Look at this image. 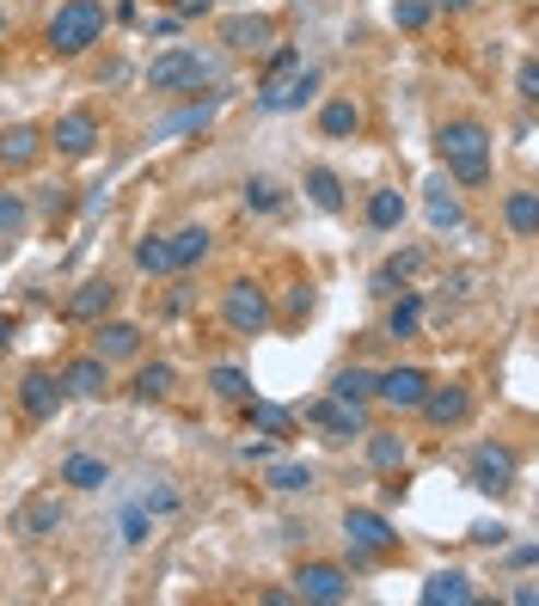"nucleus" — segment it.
I'll return each mask as SVG.
<instances>
[{
    "instance_id": "nucleus-2",
    "label": "nucleus",
    "mask_w": 539,
    "mask_h": 606,
    "mask_svg": "<svg viewBox=\"0 0 539 606\" xmlns=\"http://www.w3.org/2000/svg\"><path fill=\"white\" fill-rule=\"evenodd\" d=\"M110 32V13H105V0H62L56 13H49L44 25V44L56 62H80L93 44H105Z\"/></svg>"
},
{
    "instance_id": "nucleus-50",
    "label": "nucleus",
    "mask_w": 539,
    "mask_h": 606,
    "mask_svg": "<svg viewBox=\"0 0 539 606\" xmlns=\"http://www.w3.org/2000/svg\"><path fill=\"white\" fill-rule=\"evenodd\" d=\"M447 13H466V7H478V0H442Z\"/></svg>"
},
{
    "instance_id": "nucleus-27",
    "label": "nucleus",
    "mask_w": 539,
    "mask_h": 606,
    "mask_svg": "<svg viewBox=\"0 0 539 606\" xmlns=\"http://www.w3.org/2000/svg\"><path fill=\"white\" fill-rule=\"evenodd\" d=\"M62 484L93 497V490H105V484H110V466H105V460H93V453H68V460H62Z\"/></svg>"
},
{
    "instance_id": "nucleus-49",
    "label": "nucleus",
    "mask_w": 539,
    "mask_h": 606,
    "mask_svg": "<svg viewBox=\"0 0 539 606\" xmlns=\"http://www.w3.org/2000/svg\"><path fill=\"white\" fill-rule=\"evenodd\" d=\"M7 343H13V319H0V349H7Z\"/></svg>"
},
{
    "instance_id": "nucleus-18",
    "label": "nucleus",
    "mask_w": 539,
    "mask_h": 606,
    "mask_svg": "<svg viewBox=\"0 0 539 606\" xmlns=\"http://www.w3.org/2000/svg\"><path fill=\"white\" fill-rule=\"evenodd\" d=\"M62 387H68V399H105L110 392V361L105 356H74L62 368Z\"/></svg>"
},
{
    "instance_id": "nucleus-36",
    "label": "nucleus",
    "mask_w": 539,
    "mask_h": 606,
    "mask_svg": "<svg viewBox=\"0 0 539 606\" xmlns=\"http://www.w3.org/2000/svg\"><path fill=\"white\" fill-rule=\"evenodd\" d=\"M215 105H221V93H215V98H202V105H190V110H178V117H172V123H160L154 135L166 141V135H185V129H202L209 117H215Z\"/></svg>"
},
{
    "instance_id": "nucleus-16",
    "label": "nucleus",
    "mask_w": 539,
    "mask_h": 606,
    "mask_svg": "<svg viewBox=\"0 0 539 606\" xmlns=\"http://www.w3.org/2000/svg\"><path fill=\"white\" fill-rule=\"evenodd\" d=\"M313 93H319V74H313V68H294V74L282 80V86H263V93H258V110L282 117V110H301Z\"/></svg>"
},
{
    "instance_id": "nucleus-11",
    "label": "nucleus",
    "mask_w": 539,
    "mask_h": 606,
    "mask_svg": "<svg viewBox=\"0 0 539 606\" xmlns=\"http://www.w3.org/2000/svg\"><path fill=\"white\" fill-rule=\"evenodd\" d=\"M221 44L233 56H263V49L277 44V19L270 13H227L221 19Z\"/></svg>"
},
{
    "instance_id": "nucleus-46",
    "label": "nucleus",
    "mask_w": 539,
    "mask_h": 606,
    "mask_svg": "<svg viewBox=\"0 0 539 606\" xmlns=\"http://www.w3.org/2000/svg\"><path fill=\"white\" fill-rule=\"evenodd\" d=\"M472 539H478V545H503V539H508V527H503V521H478Z\"/></svg>"
},
{
    "instance_id": "nucleus-31",
    "label": "nucleus",
    "mask_w": 539,
    "mask_h": 606,
    "mask_svg": "<svg viewBox=\"0 0 539 606\" xmlns=\"http://www.w3.org/2000/svg\"><path fill=\"white\" fill-rule=\"evenodd\" d=\"M417 270H423V251H417V246H405V251H392V258H386V264H380V276H374V288H380V295H392V288H399V282H411Z\"/></svg>"
},
{
    "instance_id": "nucleus-15",
    "label": "nucleus",
    "mask_w": 539,
    "mask_h": 606,
    "mask_svg": "<svg viewBox=\"0 0 539 606\" xmlns=\"http://www.w3.org/2000/svg\"><path fill=\"white\" fill-rule=\"evenodd\" d=\"M49 141H56V154L62 159H86L98 147V117L93 110H62L56 129H49Z\"/></svg>"
},
{
    "instance_id": "nucleus-44",
    "label": "nucleus",
    "mask_w": 539,
    "mask_h": 606,
    "mask_svg": "<svg viewBox=\"0 0 539 606\" xmlns=\"http://www.w3.org/2000/svg\"><path fill=\"white\" fill-rule=\"evenodd\" d=\"M141 509H148V514H172V509H178V490H148Z\"/></svg>"
},
{
    "instance_id": "nucleus-38",
    "label": "nucleus",
    "mask_w": 539,
    "mask_h": 606,
    "mask_svg": "<svg viewBox=\"0 0 539 606\" xmlns=\"http://www.w3.org/2000/svg\"><path fill=\"white\" fill-rule=\"evenodd\" d=\"M136 270H148V276H166V270H172V251H166V239H160V234H148L136 246Z\"/></svg>"
},
{
    "instance_id": "nucleus-4",
    "label": "nucleus",
    "mask_w": 539,
    "mask_h": 606,
    "mask_svg": "<svg viewBox=\"0 0 539 606\" xmlns=\"http://www.w3.org/2000/svg\"><path fill=\"white\" fill-rule=\"evenodd\" d=\"M148 93H160V98H185V93H197L202 80H209V62H202V49H190V44H172V49H160L154 62H148Z\"/></svg>"
},
{
    "instance_id": "nucleus-40",
    "label": "nucleus",
    "mask_w": 539,
    "mask_h": 606,
    "mask_svg": "<svg viewBox=\"0 0 539 606\" xmlns=\"http://www.w3.org/2000/svg\"><path fill=\"white\" fill-rule=\"evenodd\" d=\"M246 209H258V215H277V209H282V190L270 185V178H246Z\"/></svg>"
},
{
    "instance_id": "nucleus-26",
    "label": "nucleus",
    "mask_w": 539,
    "mask_h": 606,
    "mask_svg": "<svg viewBox=\"0 0 539 606\" xmlns=\"http://www.w3.org/2000/svg\"><path fill=\"white\" fill-rule=\"evenodd\" d=\"M368 466L374 472H386V478H392V472H405V460H411V441L405 436H386V429H368Z\"/></svg>"
},
{
    "instance_id": "nucleus-41",
    "label": "nucleus",
    "mask_w": 539,
    "mask_h": 606,
    "mask_svg": "<svg viewBox=\"0 0 539 606\" xmlns=\"http://www.w3.org/2000/svg\"><path fill=\"white\" fill-rule=\"evenodd\" d=\"M148 533H154V514L141 509V502L124 509V545H148Z\"/></svg>"
},
{
    "instance_id": "nucleus-34",
    "label": "nucleus",
    "mask_w": 539,
    "mask_h": 606,
    "mask_svg": "<svg viewBox=\"0 0 539 606\" xmlns=\"http://www.w3.org/2000/svg\"><path fill=\"white\" fill-rule=\"evenodd\" d=\"M417 325H423V300L417 295H399L392 300V312H386V337H417Z\"/></svg>"
},
{
    "instance_id": "nucleus-28",
    "label": "nucleus",
    "mask_w": 539,
    "mask_h": 606,
    "mask_svg": "<svg viewBox=\"0 0 539 606\" xmlns=\"http://www.w3.org/2000/svg\"><path fill=\"white\" fill-rule=\"evenodd\" d=\"M239 411H246V429H258V436H270V441H282V436H289V423H294V411H282V404H263L258 392H251Z\"/></svg>"
},
{
    "instance_id": "nucleus-42",
    "label": "nucleus",
    "mask_w": 539,
    "mask_h": 606,
    "mask_svg": "<svg viewBox=\"0 0 539 606\" xmlns=\"http://www.w3.org/2000/svg\"><path fill=\"white\" fill-rule=\"evenodd\" d=\"M392 19H399L405 32H423V25H430V0H399V7H392Z\"/></svg>"
},
{
    "instance_id": "nucleus-45",
    "label": "nucleus",
    "mask_w": 539,
    "mask_h": 606,
    "mask_svg": "<svg viewBox=\"0 0 539 606\" xmlns=\"http://www.w3.org/2000/svg\"><path fill=\"white\" fill-rule=\"evenodd\" d=\"M215 13V0H172V19H202Z\"/></svg>"
},
{
    "instance_id": "nucleus-10",
    "label": "nucleus",
    "mask_w": 539,
    "mask_h": 606,
    "mask_svg": "<svg viewBox=\"0 0 539 606\" xmlns=\"http://www.w3.org/2000/svg\"><path fill=\"white\" fill-rule=\"evenodd\" d=\"M68 404V387H62V373H49V368H32L25 380H19V411L32 423H49L56 411Z\"/></svg>"
},
{
    "instance_id": "nucleus-37",
    "label": "nucleus",
    "mask_w": 539,
    "mask_h": 606,
    "mask_svg": "<svg viewBox=\"0 0 539 606\" xmlns=\"http://www.w3.org/2000/svg\"><path fill=\"white\" fill-rule=\"evenodd\" d=\"M25 215H32V209H25V197H19V190H0V246H13V239H19Z\"/></svg>"
},
{
    "instance_id": "nucleus-47",
    "label": "nucleus",
    "mask_w": 539,
    "mask_h": 606,
    "mask_svg": "<svg viewBox=\"0 0 539 606\" xmlns=\"http://www.w3.org/2000/svg\"><path fill=\"white\" fill-rule=\"evenodd\" d=\"M534 558H539V545H515V551H508V570H534Z\"/></svg>"
},
{
    "instance_id": "nucleus-29",
    "label": "nucleus",
    "mask_w": 539,
    "mask_h": 606,
    "mask_svg": "<svg viewBox=\"0 0 539 606\" xmlns=\"http://www.w3.org/2000/svg\"><path fill=\"white\" fill-rule=\"evenodd\" d=\"M362 215H368L374 234H392V227L405 221V197L392 185H380V190H368V209H362Z\"/></svg>"
},
{
    "instance_id": "nucleus-33",
    "label": "nucleus",
    "mask_w": 539,
    "mask_h": 606,
    "mask_svg": "<svg viewBox=\"0 0 539 606\" xmlns=\"http://www.w3.org/2000/svg\"><path fill=\"white\" fill-rule=\"evenodd\" d=\"M209 392H215V399H227V404H246L251 399V373L221 361V368H209Z\"/></svg>"
},
{
    "instance_id": "nucleus-14",
    "label": "nucleus",
    "mask_w": 539,
    "mask_h": 606,
    "mask_svg": "<svg viewBox=\"0 0 539 606\" xmlns=\"http://www.w3.org/2000/svg\"><path fill=\"white\" fill-rule=\"evenodd\" d=\"M423 392H430V373H423V368H386V373H374V399H380L386 411H417V404H423Z\"/></svg>"
},
{
    "instance_id": "nucleus-8",
    "label": "nucleus",
    "mask_w": 539,
    "mask_h": 606,
    "mask_svg": "<svg viewBox=\"0 0 539 606\" xmlns=\"http://www.w3.org/2000/svg\"><path fill=\"white\" fill-rule=\"evenodd\" d=\"M294 601L343 606L350 601V570H338V563H301V570H294Z\"/></svg>"
},
{
    "instance_id": "nucleus-22",
    "label": "nucleus",
    "mask_w": 539,
    "mask_h": 606,
    "mask_svg": "<svg viewBox=\"0 0 539 606\" xmlns=\"http://www.w3.org/2000/svg\"><path fill=\"white\" fill-rule=\"evenodd\" d=\"M209 246H215V234H209L202 221H190V227H178V234L166 239V251H172V270H197L202 258H209Z\"/></svg>"
},
{
    "instance_id": "nucleus-20",
    "label": "nucleus",
    "mask_w": 539,
    "mask_h": 606,
    "mask_svg": "<svg viewBox=\"0 0 539 606\" xmlns=\"http://www.w3.org/2000/svg\"><path fill=\"white\" fill-rule=\"evenodd\" d=\"M301 190H307V202L319 209V215H343L350 209V197H343V178L331 166H313L307 178H301Z\"/></svg>"
},
{
    "instance_id": "nucleus-51",
    "label": "nucleus",
    "mask_w": 539,
    "mask_h": 606,
    "mask_svg": "<svg viewBox=\"0 0 539 606\" xmlns=\"http://www.w3.org/2000/svg\"><path fill=\"white\" fill-rule=\"evenodd\" d=\"M0 37H7V0H0Z\"/></svg>"
},
{
    "instance_id": "nucleus-5",
    "label": "nucleus",
    "mask_w": 539,
    "mask_h": 606,
    "mask_svg": "<svg viewBox=\"0 0 539 606\" xmlns=\"http://www.w3.org/2000/svg\"><path fill=\"white\" fill-rule=\"evenodd\" d=\"M62 527H68V502L56 497V490H37V497H25V502L13 509V521H7V533H13V539H25V545L56 539Z\"/></svg>"
},
{
    "instance_id": "nucleus-7",
    "label": "nucleus",
    "mask_w": 539,
    "mask_h": 606,
    "mask_svg": "<svg viewBox=\"0 0 539 606\" xmlns=\"http://www.w3.org/2000/svg\"><path fill=\"white\" fill-rule=\"evenodd\" d=\"M515 453L503 448V441H478L472 460H466V478H472V490H484V497H503L508 484H515Z\"/></svg>"
},
{
    "instance_id": "nucleus-30",
    "label": "nucleus",
    "mask_w": 539,
    "mask_h": 606,
    "mask_svg": "<svg viewBox=\"0 0 539 606\" xmlns=\"http://www.w3.org/2000/svg\"><path fill=\"white\" fill-rule=\"evenodd\" d=\"M362 129V105L355 98H331V105L319 110V135L325 141H343V135H355Z\"/></svg>"
},
{
    "instance_id": "nucleus-23",
    "label": "nucleus",
    "mask_w": 539,
    "mask_h": 606,
    "mask_svg": "<svg viewBox=\"0 0 539 606\" xmlns=\"http://www.w3.org/2000/svg\"><path fill=\"white\" fill-rule=\"evenodd\" d=\"M172 387H178V368H172V361H148V368H136V380H129V399L160 404V399H172Z\"/></svg>"
},
{
    "instance_id": "nucleus-32",
    "label": "nucleus",
    "mask_w": 539,
    "mask_h": 606,
    "mask_svg": "<svg viewBox=\"0 0 539 606\" xmlns=\"http://www.w3.org/2000/svg\"><path fill=\"white\" fill-rule=\"evenodd\" d=\"M263 484L282 490V497H301V490H313V466L307 460H277V466L263 472Z\"/></svg>"
},
{
    "instance_id": "nucleus-12",
    "label": "nucleus",
    "mask_w": 539,
    "mask_h": 606,
    "mask_svg": "<svg viewBox=\"0 0 539 606\" xmlns=\"http://www.w3.org/2000/svg\"><path fill=\"white\" fill-rule=\"evenodd\" d=\"M117 300H124V288L110 276H86L74 295H68V319H74V325H98V319L117 312Z\"/></svg>"
},
{
    "instance_id": "nucleus-21",
    "label": "nucleus",
    "mask_w": 539,
    "mask_h": 606,
    "mask_svg": "<svg viewBox=\"0 0 539 606\" xmlns=\"http://www.w3.org/2000/svg\"><path fill=\"white\" fill-rule=\"evenodd\" d=\"M423 601L430 606H472L478 589H472V575L466 570H435L430 582H423Z\"/></svg>"
},
{
    "instance_id": "nucleus-48",
    "label": "nucleus",
    "mask_w": 539,
    "mask_h": 606,
    "mask_svg": "<svg viewBox=\"0 0 539 606\" xmlns=\"http://www.w3.org/2000/svg\"><path fill=\"white\" fill-rule=\"evenodd\" d=\"M313 307V288H307V282H301V288H294V295H289V319H301V312H307Z\"/></svg>"
},
{
    "instance_id": "nucleus-6",
    "label": "nucleus",
    "mask_w": 539,
    "mask_h": 606,
    "mask_svg": "<svg viewBox=\"0 0 539 606\" xmlns=\"http://www.w3.org/2000/svg\"><path fill=\"white\" fill-rule=\"evenodd\" d=\"M301 417H307L325 441H362V436H368V411L350 404V399H313Z\"/></svg>"
},
{
    "instance_id": "nucleus-25",
    "label": "nucleus",
    "mask_w": 539,
    "mask_h": 606,
    "mask_svg": "<svg viewBox=\"0 0 539 606\" xmlns=\"http://www.w3.org/2000/svg\"><path fill=\"white\" fill-rule=\"evenodd\" d=\"M503 221H508V234L515 239H539V190H508Z\"/></svg>"
},
{
    "instance_id": "nucleus-3",
    "label": "nucleus",
    "mask_w": 539,
    "mask_h": 606,
    "mask_svg": "<svg viewBox=\"0 0 539 606\" xmlns=\"http://www.w3.org/2000/svg\"><path fill=\"white\" fill-rule=\"evenodd\" d=\"M221 319H227L233 337H263V331L277 325L270 288H263V282H251V276L227 282V288H221Z\"/></svg>"
},
{
    "instance_id": "nucleus-1",
    "label": "nucleus",
    "mask_w": 539,
    "mask_h": 606,
    "mask_svg": "<svg viewBox=\"0 0 539 606\" xmlns=\"http://www.w3.org/2000/svg\"><path fill=\"white\" fill-rule=\"evenodd\" d=\"M435 159L460 190H484L491 185V129L472 123V117H454V123L435 129Z\"/></svg>"
},
{
    "instance_id": "nucleus-24",
    "label": "nucleus",
    "mask_w": 539,
    "mask_h": 606,
    "mask_svg": "<svg viewBox=\"0 0 539 606\" xmlns=\"http://www.w3.org/2000/svg\"><path fill=\"white\" fill-rule=\"evenodd\" d=\"M423 209H430V227H435V234H447V227H460V221H466V202H460V190H454V178H435Z\"/></svg>"
},
{
    "instance_id": "nucleus-9",
    "label": "nucleus",
    "mask_w": 539,
    "mask_h": 606,
    "mask_svg": "<svg viewBox=\"0 0 539 606\" xmlns=\"http://www.w3.org/2000/svg\"><path fill=\"white\" fill-rule=\"evenodd\" d=\"M343 539L355 545V551H368V558H386V551H399V533H392V521L374 509H343Z\"/></svg>"
},
{
    "instance_id": "nucleus-17",
    "label": "nucleus",
    "mask_w": 539,
    "mask_h": 606,
    "mask_svg": "<svg viewBox=\"0 0 539 606\" xmlns=\"http://www.w3.org/2000/svg\"><path fill=\"white\" fill-rule=\"evenodd\" d=\"M37 159H44V129H32V123L0 129V166L7 171H32Z\"/></svg>"
},
{
    "instance_id": "nucleus-35",
    "label": "nucleus",
    "mask_w": 539,
    "mask_h": 606,
    "mask_svg": "<svg viewBox=\"0 0 539 606\" xmlns=\"http://www.w3.org/2000/svg\"><path fill=\"white\" fill-rule=\"evenodd\" d=\"M331 399H350V404H368L374 399V373L368 368H343L338 380H331Z\"/></svg>"
},
{
    "instance_id": "nucleus-19",
    "label": "nucleus",
    "mask_w": 539,
    "mask_h": 606,
    "mask_svg": "<svg viewBox=\"0 0 539 606\" xmlns=\"http://www.w3.org/2000/svg\"><path fill=\"white\" fill-rule=\"evenodd\" d=\"M136 349H141V325H129V319H98L93 325V356L129 361Z\"/></svg>"
},
{
    "instance_id": "nucleus-43",
    "label": "nucleus",
    "mask_w": 539,
    "mask_h": 606,
    "mask_svg": "<svg viewBox=\"0 0 539 606\" xmlns=\"http://www.w3.org/2000/svg\"><path fill=\"white\" fill-rule=\"evenodd\" d=\"M515 93H522L527 105L539 98V62H522V74H515Z\"/></svg>"
},
{
    "instance_id": "nucleus-13",
    "label": "nucleus",
    "mask_w": 539,
    "mask_h": 606,
    "mask_svg": "<svg viewBox=\"0 0 539 606\" xmlns=\"http://www.w3.org/2000/svg\"><path fill=\"white\" fill-rule=\"evenodd\" d=\"M417 411H423L435 429H460V423L472 417V387H460V380L435 387V380H430V392H423V404H417Z\"/></svg>"
},
{
    "instance_id": "nucleus-39",
    "label": "nucleus",
    "mask_w": 539,
    "mask_h": 606,
    "mask_svg": "<svg viewBox=\"0 0 539 606\" xmlns=\"http://www.w3.org/2000/svg\"><path fill=\"white\" fill-rule=\"evenodd\" d=\"M294 68H301V49H289V44L270 49V62H263V86H282V80H289ZM263 86H258V93H263Z\"/></svg>"
}]
</instances>
